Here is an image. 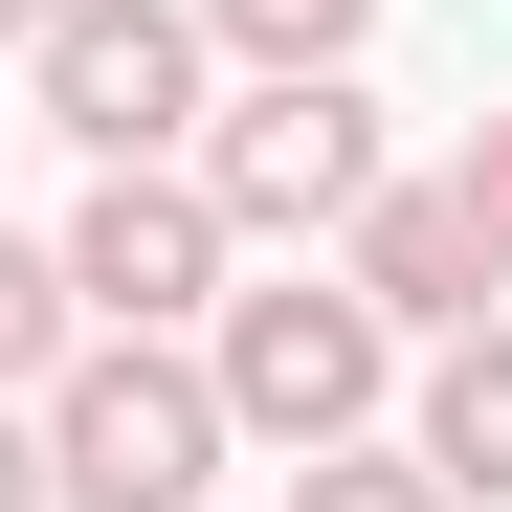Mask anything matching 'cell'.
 <instances>
[{
	"mask_svg": "<svg viewBox=\"0 0 512 512\" xmlns=\"http://www.w3.org/2000/svg\"><path fill=\"white\" fill-rule=\"evenodd\" d=\"M23 423H45V512H201L223 490V379L179 334H67Z\"/></svg>",
	"mask_w": 512,
	"mask_h": 512,
	"instance_id": "2",
	"label": "cell"
},
{
	"mask_svg": "<svg viewBox=\"0 0 512 512\" xmlns=\"http://www.w3.org/2000/svg\"><path fill=\"white\" fill-rule=\"evenodd\" d=\"M67 334H90V312H67V268L0 223V401H45V357H67Z\"/></svg>",
	"mask_w": 512,
	"mask_h": 512,
	"instance_id": "10",
	"label": "cell"
},
{
	"mask_svg": "<svg viewBox=\"0 0 512 512\" xmlns=\"http://www.w3.org/2000/svg\"><path fill=\"white\" fill-rule=\"evenodd\" d=\"M334 290H357L379 334H468V312H490L512 268H490V223H468L446 179H379L357 223H334Z\"/></svg>",
	"mask_w": 512,
	"mask_h": 512,
	"instance_id": "6",
	"label": "cell"
},
{
	"mask_svg": "<svg viewBox=\"0 0 512 512\" xmlns=\"http://www.w3.org/2000/svg\"><path fill=\"white\" fill-rule=\"evenodd\" d=\"M201 45H223V67H357L379 0H201Z\"/></svg>",
	"mask_w": 512,
	"mask_h": 512,
	"instance_id": "8",
	"label": "cell"
},
{
	"mask_svg": "<svg viewBox=\"0 0 512 512\" xmlns=\"http://www.w3.org/2000/svg\"><path fill=\"white\" fill-rule=\"evenodd\" d=\"M0 512H45V423L23 401H0Z\"/></svg>",
	"mask_w": 512,
	"mask_h": 512,
	"instance_id": "12",
	"label": "cell"
},
{
	"mask_svg": "<svg viewBox=\"0 0 512 512\" xmlns=\"http://www.w3.org/2000/svg\"><path fill=\"white\" fill-rule=\"evenodd\" d=\"M290 512H468V490L423 468V446H379V423H357V446H290Z\"/></svg>",
	"mask_w": 512,
	"mask_h": 512,
	"instance_id": "9",
	"label": "cell"
},
{
	"mask_svg": "<svg viewBox=\"0 0 512 512\" xmlns=\"http://www.w3.org/2000/svg\"><path fill=\"white\" fill-rule=\"evenodd\" d=\"M179 179L223 201V245H334L401 156H379V90H357V67H245V90H201Z\"/></svg>",
	"mask_w": 512,
	"mask_h": 512,
	"instance_id": "3",
	"label": "cell"
},
{
	"mask_svg": "<svg viewBox=\"0 0 512 512\" xmlns=\"http://www.w3.org/2000/svg\"><path fill=\"white\" fill-rule=\"evenodd\" d=\"M45 23H67V0H0V45H45Z\"/></svg>",
	"mask_w": 512,
	"mask_h": 512,
	"instance_id": "13",
	"label": "cell"
},
{
	"mask_svg": "<svg viewBox=\"0 0 512 512\" xmlns=\"http://www.w3.org/2000/svg\"><path fill=\"white\" fill-rule=\"evenodd\" d=\"M201 379H223V446H357V423L401 401V334L334 290V245H268V290L223 268V312H201Z\"/></svg>",
	"mask_w": 512,
	"mask_h": 512,
	"instance_id": "1",
	"label": "cell"
},
{
	"mask_svg": "<svg viewBox=\"0 0 512 512\" xmlns=\"http://www.w3.org/2000/svg\"><path fill=\"white\" fill-rule=\"evenodd\" d=\"M45 268H67V312H90V334H201L245 245H223V201L179 179V156H90V201H67Z\"/></svg>",
	"mask_w": 512,
	"mask_h": 512,
	"instance_id": "4",
	"label": "cell"
},
{
	"mask_svg": "<svg viewBox=\"0 0 512 512\" xmlns=\"http://www.w3.org/2000/svg\"><path fill=\"white\" fill-rule=\"evenodd\" d=\"M23 67H45V134H67V156H179V134H201V90H223L201 0H67Z\"/></svg>",
	"mask_w": 512,
	"mask_h": 512,
	"instance_id": "5",
	"label": "cell"
},
{
	"mask_svg": "<svg viewBox=\"0 0 512 512\" xmlns=\"http://www.w3.org/2000/svg\"><path fill=\"white\" fill-rule=\"evenodd\" d=\"M423 468H446L468 512H512V312H468V334H423V423H401Z\"/></svg>",
	"mask_w": 512,
	"mask_h": 512,
	"instance_id": "7",
	"label": "cell"
},
{
	"mask_svg": "<svg viewBox=\"0 0 512 512\" xmlns=\"http://www.w3.org/2000/svg\"><path fill=\"white\" fill-rule=\"evenodd\" d=\"M446 201L490 223V268H512V112H468V156H446Z\"/></svg>",
	"mask_w": 512,
	"mask_h": 512,
	"instance_id": "11",
	"label": "cell"
}]
</instances>
